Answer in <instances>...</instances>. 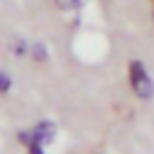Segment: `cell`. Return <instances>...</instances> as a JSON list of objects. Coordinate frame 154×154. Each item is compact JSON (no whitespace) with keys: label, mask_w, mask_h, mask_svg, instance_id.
Listing matches in <instances>:
<instances>
[{"label":"cell","mask_w":154,"mask_h":154,"mask_svg":"<svg viewBox=\"0 0 154 154\" xmlns=\"http://www.w3.org/2000/svg\"><path fill=\"white\" fill-rule=\"evenodd\" d=\"M130 84H132L135 94L142 96V99H149L152 91H154L152 79H149V75L144 72V67H142L140 60H132V63H130Z\"/></svg>","instance_id":"1"},{"label":"cell","mask_w":154,"mask_h":154,"mask_svg":"<svg viewBox=\"0 0 154 154\" xmlns=\"http://www.w3.org/2000/svg\"><path fill=\"white\" fill-rule=\"evenodd\" d=\"M58 2H60L63 7H77V5L82 2V0H58Z\"/></svg>","instance_id":"2"},{"label":"cell","mask_w":154,"mask_h":154,"mask_svg":"<svg viewBox=\"0 0 154 154\" xmlns=\"http://www.w3.org/2000/svg\"><path fill=\"white\" fill-rule=\"evenodd\" d=\"M7 87H10V79H7L5 75H0V91H5Z\"/></svg>","instance_id":"3"}]
</instances>
